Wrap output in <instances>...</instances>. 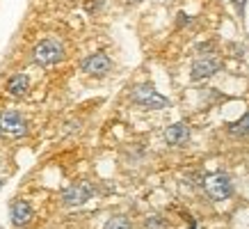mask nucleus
Listing matches in <instances>:
<instances>
[{
	"label": "nucleus",
	"instance_id": "nucleus-1",
	"mask_svg": "<svg viewBox=\"0 0 249 229\" xmlns=\"http://www.w3.org/2000/svg\"><path fill=\"white\" fill-rule=\"evenodd\" d=\"M204 191L206 195L215 202H222V199H229L233 195V183H231V176L224 174V172H213L204 179Z\"/></svg>",
	"mask_w": 249,
	"mask_h": 229
},
{
	"label": "nucleus",
	"instance_id": "nucleus-2",
	"mask_svg": "<svg viewBox=\"0 0 249 229\" xmlns=\"http://www.w3.org/2000/svg\"><path fill=\"white\" fill-rule=\"evenodd\" d=\"M62 57H64V48H62V41H57V39H44L35 46V62L41 67L60 64Z\"/></svg>",
	"mask_w": 249,
	"mask_h": 229
},
{
	"label": "nucleus",
	"instance_id": "nucleus-3",
	"mask_svg": "<svg viewBox=\"0 0 249 229\" xmlns=\"http://www.w3.org/2000/svg\"><path fill=\"white\" fill-rule=\"evenodd\" d=\"M130 96H133V101H135L137 106L149 108V110H158V108H165L167 106V99H165V96H162L158 90H153L151 85H146V83L133 87Z\"/></svg>",
	"mask_w": 249,
	"mask_h": 229
},
{
	"label": "nucleus",
	"instance_id": "nucleus-4",
	"mask_svg": "<svg viewBox=\"0 0 249 229\" xmlns=\"http://www.w3.org/2000/svg\"><path fill=\"white\" fill-rule=\"evenodd\" d=\"M219 69H222V62H219L217 55H201L192 62V69H190V78L195 83H201L206 78L215 76Z\"/></svg>",
	"mask_w": 249,
	"mask_h": 229
},
{
	"label": "nucleus",
	"instance_id": "nucleus-5",
	"mask_svg": "<svg viewBox=\"0 0 249 229\" xmlns=\"http://www.w3.org/2000/svg\"><path fill=\"white\" fill-rule=\"evenodd\" d=\"M94 195V188H91V183H73V186H69L64 188L62 192V202L67 206H83L87 199Z\"/></svg>",
	"mask_w": 249,
	"mask_h": 229
},
{
	"label": "nucleus",
	"instance_id": "nucleus-6",
	"mask_svg": "<svg viewBox=\"0 0 249 229\" xmlns=\"http://www.w3.org/2000/svg\"><path fill=\"white\" fill-rule=\"evenodd\" d=\"M0 126H2V133L12 137H23L28 133V124L18 113L14 110H7V113L0 114Z\"/></svg>",
	"mask_w": 249,
	"mask_h": 229
},
{
	"label": "nucleus",
	"instance_id": "nucleus-7",
	"mask_svg": "<svg viewBox=\"0 0 249 229\" xmlns=\"http://www.w3.org/2000/svg\"><path fill=\"white\" fill-rule=\"evenodd\" d=\"M110 67H112V60L106 53H94L83 60V71L89 76H106Z\"/></svg>",
	"mask_w": 249,
	"mask_h": 229
},
{
	"label": "nucleus",
	"instance_id": "nucleus-8",
	"mask_svg": "<svg viewBox=\"0 0 249 229\" xmlns=\"http://www.w3.org/2000/svg\"><path fill=\"white\" fill-rule=\"evenodd\" d=\"M9 218L14 222L16 227H23L32 220V209L28 202H14L12 204V211H9Z\"/></svg>",
	"mask_w": 249,
	"mask_h": 229
},
{
	"label": "nucleus",
	"instance_id": "nucleus-9",
	"mask_svg": "<svg viewBox=\"0 0 249 229\" xmlns=\"http://www.w3.org/2000/svg\"><path fill=\"white\" fill-rule=\"evenodd\" d=\"M188 137H190V129L185 124H172L165 131V140L169 145H185Z\"/></svg>",
	"mask_w": 249,
	"mask_h": 229
},
{
	"label": "nucleus",
	"instance_id": "nucleus-10",
	"mask_svg": "<svg viewBox=\"0 0 249 229\" xmlns=\"http://www.w3.org/2000/svg\"><path fill=\"white\" fill-rule=\"evenodd\" d=\"M7 92L12 96H18V99L28 96V92H30V80H28V76H23V74L12 76L7 83Z\"/></svg>",
	"mask_w": 249,
	"mask_h": 229
},
{
	"label": "nucleus",
	"instance_id": "nucleus-11",
	"mask_svg": "<svg viewBox=\"0 0 249 229\" xmlns=\"http://www.w3.org/2000/svg\"><path fill=\"white\" fill-rule=\"evenodd\" d=\"M229 133L235 137H249V113L242 117V119H238L235 124H231L229 126Z\"/></svg>",
	"mask_w": 249,
	"mask_h": 229
},
{
	"label": "nucleus",
	"instance_id": "nucleus-12",
	"mask_svg": "<svg viewBox=\"0 0 249 229\" xmlns=\"http://www.w3.org/2000/svg\"><path fill=\"white\" fill-rule=\"evenodd\" d=\"M106 229H133L130 227V220L126 215H114L106 222Z\"/></svg>",
	"mask_w": 249,
	"mask_h": 229
},
{
	"label": "nucleus",
	"instance_id": "nucleus-13",
	"mask_svg": "<svg viewBox=\"0 0 249 229\" xmlns=\"http://www.w3.org/2000/svg\"><path fill=\"white\" fill-rule=\"evenodd\" d=\"M144 229H167V222L160 215H151V218H146V222H144Z\"/></svg>",
	"mask_w": 249,
	"mask_h": 229
},
{
	"label": "nucleus",
	"instance_id": "nucleus-14",
	"mask_svg": "<svg viewBox=\"0 0 249 229\" xmlns=\"http://www.w3.org/2000/svg\"><path fill=\"white\" fill-rule=\"evenodd\" d=\"M0 135H2V126H0Z\"/></svg>",
	"mask_w": 249,
	"mask_h": 229
}]
</instances>
